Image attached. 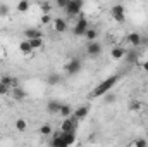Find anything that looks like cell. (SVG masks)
<instances>
[{"mask_svg": "<svg viewBox=\"0 0 148 147\" xmlns=\"http://www.w3.org/2000/svg\"><path fill=\"white\" fill-rule=\"evenodd\" d=\"M121 80V76L119 74H112L109 78H105L103 81H100L95 88H93V92H91V97L93 99H98V97H102L103 94H107L109 90H112L115 85H117V81Z\"/></svg>", "mask_w": 148, "mask_h": 147, "instance_id": "obj_1", "label": "cell"}, {"mask_svg": "<svg viewBox=\"0 0 148 147\" xmlns=\"http://www.w3.org/2000/svg\"><path fill=\"white\" fill-rule=\"evenodd\" d=\"M83 5H84V0H69V2H67V7L64 9L66 14H67V17H76V16H79L81 10H83Z\"/></svg>", "mask_w": 148, "mask_h": 147, "instance_id": "obj_2", "label": "cell"}, {"mask_svg": "<svg viewBox=\"0 0 148 147\" xmlns=\"http://www.w3.org/2000/svg\"><path fill=\"white\" fill-rule=\"evenodd\" d=\"M90 28V24H88V19L83 16V14H79V19H77V23L74 24L73 28V33L76 37H84V33H86V30Z\"/></svg>", "mask_w": 148, "mask_h": 147, "instance_id": "obj_3", "label": "cell"}, {"mask_svg": "<svg viewBox=\"0 0 148 147\" xmlns=\"http://www.w3.org/2000/svg\"><path fill=\"white\" fill-rule=\"evenodd\" d=\"M86 54L90 57H98L102 54V43L98 40H91L86 43Z\"/></svg>", "mask_w": 148, "mask_h": 147, "instance_id": "obj_4", "label": "cell"}, {"mask_svg": "<svg viewBox=\"0 0 148 147\" xmlns=\"http://www.w3.org/2000/svg\"><path fill=\"white\" fill-rule=\"evenodd\" d=\"M110 14H112V17H114L115 23H124V21H126V9H124V5H121V3H117V5L112 7Z\"/></svg>", "mask_w": 148, "mask_h": 147, "instance_id": "obj_5", "label": "cell"}, {"mask_svg": "<svg viewBox=\"0 0 148 147\" xmlns=\"http://www.w3.org/2000/svg\"><path fill=\"white\" fill-rule=\"evenodd\" d=\"M59 128H60V132H76V130H77V119H76L74 116L64 118Z\"/></svg>", "mask_w": 148, "mask_h": 147, "instance_id": "obj_6", "label": "cell"}, {"mask_svg": "<svg viewBox=\"0 0 148 147\" xmlns=\"http://www.w3.org/2000/svg\"><path fill=\"white\" fill-rule=\"evenodd\" d=\"M81 68H83V62L79 61V59H71L66 66H64V69H66V73L69 74V76H74V74H77L81 71Z\"/></svg>", "mask_w": 148, "mask_h": 147, "instance_id": "obj_7", "label": "cell"}, {"mask_svg": "<svg viewBox=\"0 0 148 147\" xmlns=\"http://www.w3.org/2000/svg\"><path fill=\"white\" fill-rule=\"evenodd\" d=\"M90 109H91V107H90L88 104H83V106H79V107H76V109H74L73 116L77 119V121H81V119H84V118L90 114Z\"/></svg>", "mask_w": 148, "mask_h": 147, "instance_id": "obj_8", "label": "cell"}, {"mask_svg": "<svg viewBox=\"0 0 148 147\" xmlns=\"http://www.w3.org/2000/svg\"><path fill=\"white\" fill-rule=\"evenodd\" d=\"M126 40H127V43L133 45V47H140V45H141V35H140L138 31H131V33H127Z\"/></svg>", "mask_w": 148, "mask_h": 147, "instance_id": "obj_9", "label": "cell"}, {"mask_svg": "<svg viewBox=\"0 0 148 147\" xmlns=\"http://www.w3.org/2000/svg\"><path fill=\"white\" fill-rule=\"evenodd\" d=\"M126 52H127V50H126L122 45H115V47L110 50V57L115 59V61H119V59H122V57L126 55Z\"/></svg>", "mask_w": 148, "mask_h": 147, "instance_id": "obj_10", "label": "cell"}, {"mask_svg": "<svg viewBox=\"0 0 148 147\" xmlns=\"http://www.w3.org/2000/svg\"><path fill=\"white\" fill-rule=\"evenodd\" d=\"M52 24H53V30H55L57 33H64V31L67 30V21H66V19L57 17V19L52 21Z\"/></svg>", "mask_w": 148, "mask_h": 147, "instance_id": "obj_11", "label": "cell"}, {"mask_svg": "<svg viewBox=\"0 0 148 147\" xmlns=\"http://www.w3.org/2000/svg\"><path fill=\"white\" fill-rule=\"evenodd\" d=\"M60 106H62V102L57 101V99H50V101L47 102V109H48V112H52V114H59Z\"/></svg>", "mask_w": 148, "mask_h": 147, "instance_id": "obj_12", "label": "cell"}, {"mask_svg": "<svg viewBox=\"0 0 148 147\" xmlns=\"http://www.w3.org/2000/svg\"><path fill=\"white\" fill-rule=\"evenodd\" d=\"M19 52H21L23 55H29V54L33 52L31 43H29V40H28V38H24L23 42H19Z\"/></svg>", "mask_w": 148, "mask_h": 147, "instance_id": "obj_13", "label": "cell"}, {"mask_svg": "<svg viewBox=\"0 0 148 147\" xmlns=\"http://www.w3.org/2000/svg\"><path fill=\"white\" fill-rule=\"evenodd\" d=\"M60 137L64 139L66 146H73L74 142H76V132H60Z\"/></svg>", "mask_w": 148, "mask_h": 147, "instance_id": "obj_14", "label": "cell"}, {"mask_svg": "<svg viewBox=\"0 0 148 147\" xmlns=\"http://www.w3.org/2000/svg\"><path fill=\"white\" fill-rule=\"evenodd\" d=\"M0 81H2V83H5V85H9L10 88H14V87H17V85H19L17 78H14V76H10V74H3V76L0 78Z\"/></svg>", "mask_w": 148, "mask_h": 147, "instance_id": "obj_15", "label": "cell"}, {"mask_svg": "<svg viewBox=\"0 0 148 147\" xmlns=\"http://www.w3.org/2000/svg\"><path fill=\"white\" fill-rule=\"evenodd\" d=\"M10 94H12V97H14L16 101H23V99L26 97V92H24V88H21L19 85H17V87H14V88L10 90Z\"/></svg>", "mask_w": 148, "mask_h": 147, "instance_id": "obj_16", "label": "cell"}, {"mask_svg": "<svg viewBox=\"0 0 148 147\" xmlns=\"http://www.w3.org/2000/svg\"><path fill=\"white\" fill-rule=\"evenodd\" d=\"M23 35H24V38H28V40L29 38H36V37H43V33L38 28H28V30H24Z\"/></svg>", "mask_w": 148, "mask_h": 147, "instance_id": "obj_17", "label": "cell"}, {"mask_svg": "<svg viewBox=\"0 0 148 147\" xmlns=\"http://www.w3.org/2000/svg\"><path fill=\"white\" fill-rule=\"evenodd\" d=\"M73 112H74V109L71 107V104H62L60 111H59L60 118H69V116H73Z\"/></svg>", "mask_w": 148, "mask_h": 147, "instance_id": "obj_18", "label": "cell"}, {"mask_svg": "<svg viewBox=\"0 0 148 147\" xmlns=\"http://www.w3.org/2000/svg\"><path fill=\"white\" fill-rule=\"evenodd\" d=\"M29 43H31V49L33 50H40L45 43H43V38L41 37H36V38H29Z\"/></svg>", "mask_w": 148, "mask_h": 147, "instance_id": "obj_19", "label": "cell"}, {"mask_svg": "<svg viewBox=\"0 0 148 147\" xmlns=\"http://www.w3.org/2000/svg\"><path fill=\"white\" fill-rule=\"evenodd\" d=\"M102 97H103V102H105V104H112V102L117 101V95H115V92H112V90H109L107 94H103Z\"/></svg>", "mask_w": 148, "mask_h": 147, "instance_id": "obj_20", "label": "cell"}, {"mask_svg": "<svg viewBox=\"0 0 148 147\" xmlns=\"http://www.w3.org/2000/svg\"><path fill=\"white\" fill-rule=\"evenodd\" d=\"M84 38H86L88 42L97 40V38H98V31H97L95 28H88V30H86V33H84Z\"/></svg>", "mask_w": 148, "mask_h": 147, "instance_id": "obj_21", "label": "cell"}, {"mask_svg": "<svg viewBox=\"0 0 148 147\" xmlns=\"http://www.w3.org/2000/svg\"><path fill=\"white\" fill-rule=\"evenodd\" d=\"M47 83L48 85H59L60 83V74H57V73H52V74H48V78H47Z\"/></svg>", "mask_w": 148, "mask_h": 147, "instance_id": "obj_22", "label": "cell"}, {"mask_svg": "<svg viewBox=\"0 0 148 147\" xmlns=\"http://www.w3.org/2000/svg\"><path fill=\"white\" fill-rule=\"evenodd\" d=\"M16 128H17L19 132H26V128H28V123H26V119H24V118H19V119L16 121Z\"/></svg>", "mask_w": 148, "mask_h": 147, "instance_id": "obj_23", "label": "cell"}, {"mask_svg": "<svg viewBox=\"0 0 148 147\" xmlns=\"http://www.w3.org/2000/svg\"><path fill=\"white\" fill-rule=\"evenodd\" d=\"M52 132H53V130H52V126H50L48 123H47V125H43V126L40 128V135H43V137H50V135H52Z\"/></svg>", "mask_w": 148, "mask_h": 147, "instance_id": "obj_24", "label": "cell"}, {"mask_svg": "<svg viewBox=\"0 0 148 147\" xmlns=\"http://www.w3.org/2000/svg\"><path fill=\"white\" fill-rule=\"evenodd\" d=\"M28 9H29V2L28 0H19L17 2V10L19 12H28Z\"/></svg>", "mask_w": 148, "mask_h": 147, "instance_id": "obj_25", "label": "cell"}, {"mask_svg": "<svg viewBox=\"0 0 148 147\" xmlns=\"http://www.w3.org/2000/svg\"><path fill=\"white\" fill-rule=\"evenodd\" d=\"M52 21H53V19H52L50 14H41V17H40V23L45 24V26H47V24H52Z\"/></svg>", "mask_w": 148, "mask_h": 147, "instance_id": "obj_26", "label": "cell"}, {"mask_svg": "<svg viewBox=\"0 0 148 147\" xmlns=\"http://www.w3.org/2000/svg\"><path fill=\"white\" fill-rule=\"evenodd\" d=\"M10 90H12V88H10L9 85H5V83H2V81H0V95H9V94H10Z\"/></svg>", "mask_w": 148, "mask_h": 147, "instance_id": "obj_27", "label": "cell"}, {"mask_svg": "<svg viewBox=\"0 0 148 147\" xmlns=\"http://www.w3.org/2000/svg\"><path fill=\"white\" fill-rule=\"evenodd\" d=\"M131 146H136V147H147L148 142L145 139H138V140H134V142H131Z\"/></svg>", "mask_w": 148, "mask_h": 147, "instance_id": "obj_28", "label": "cell"}, {"mask_svg": "<svg viewBox=\"0 0 148 147\" xmlns=\"http://www.w3.org/2000/svg\"><path fill=\"white\" fill-rule=\"evenodd\" d=\"M141 106H143V104H141L140 101H134V102L129 104V109L131 111H138V109H141Z\"/></svg>", "mask_w": 148, "mask_h": 147, "instance_id": "obj_29", "label": "cell"}, {"mask_svg": "<svg viewBox=\"0 0 148 147\" xmlns=\"http://www.w3.org/2000/svg\"><path fill=\"white\" fill-rule=\"evenodd\" d=\"M40 9H41V12H43V14H50V10H52L50 3H47V2H45V3H41V5H40Z\"/></svg>", "mask_w": 148, "mask_h": 147, "instance_id": "obj_30", "label": "cell"}, {"mask_svg": "<svg viewBox=\"0 0 148 147\" xmlns=\"http://www.w3.org/2000/svg\"><path fill=\"white\" fill-rule=\"evenodd\" d=\"M67 2H69V0H55V3H57L59 9H66V7H67Z\"/></svg>", "mask_w": 148, "mask_h": 147, "instance_id": "obj_31", "label": "cell"}, {"mask_svg": "<svg viewBox=\"0 0 148 147\" xmlns=\"http://www.w3.org/2000/svg\"><path fill=\"white\" fill-rule=\"evenodd\" d=\"M136 57H138V54H136V52H129V55H127L129 62H134V61H136Z\"/></svg>", "mask_w": 148, "mask_h": 147, "instance_id": "obj_32", "label": "cell"}, {"mask_svg": "<svg viewBox=\"0 0 148 147\" xmlns=\"http://www.w3.org/2000/svg\"><path fill=\"white\" fill-rule=\"evenodd\" d=\"M9 12V7L7 5H0V14H7Z\"/></svg>", "mask_w": 148, "mask_h": 147, "instance_id": "obj_33", "label": "cell"}, {"mask_svg": "<svg viewBox=\"0 0 148 147\" xmlns=\"http://www.w3.org/2000/svg\"><path fill=\"white\" fill-rule=\"evenodd\" d=\"M141 68H143V71H148V61H145V62L141 64Z\"/></svg>", "mask_w": 148, "mask_h": 147, "instance_id": "obj_34", "label": "cell"}, {"mask_svg": "<svg viewBox=\"0 0 148 147\" xmlns=\"http://www.w3.org/2000/svg\"><path fill=\"white\" fill-rule=\"evenodd\" d=\"M147 73H148V71H147Z\"/></svg>", "mask_w": 148, "mask_h": 147, "instance_id": "obj_35", "label": "cell"}]
</instances>
